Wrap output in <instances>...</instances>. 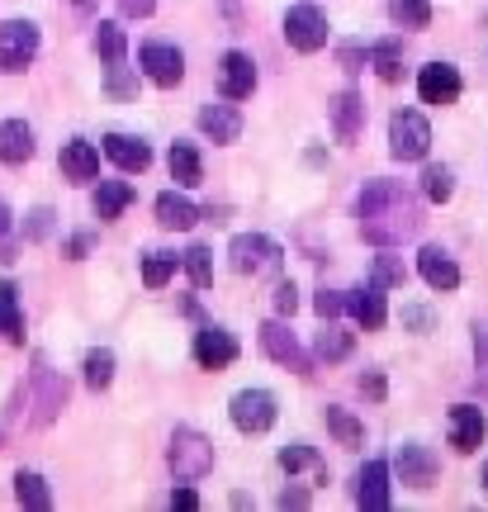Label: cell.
Here are the masks:
<instances>
[{"label":"cell","mask_w":488,"mask_h":512,"mask_svg":"<svg viewBox=\"0 0 488 512\" xmlns=\"http://www.w3.org/2000/svg\"><path fill=\"white\" fill-rule=\"evenodd\" d=\"M346 313L361 323L365 332H380L384 323H389V304H384V290L370 280V285H361V290H346Z\"/></svg>","instance_id":"17"},{"label":"cell","mask_w":488,"mask_h":512,"mask_svg":"<svg viewBox=\"0 0 488 512\" xmlns=\"http://www.w3.org/2000/svg\"><path fill=\"white\" fill-rule=\"evenodd\" d=\"M171 275H176V256H166V252H147L143 256V285L147 290H166Z\"/></svg>","instance_id":"38"},{"label":"cell","mask_w":488,"mask_h":512,"mask_svg":"<svg viewBox=\"0 0 488 512\" xmlns=\"http://www.w3.org/2000/svg\"><path fill=\"white\" fill-rule=\"evenodd\" d=\"M389 19L398 29H427L432 24V0H389Z\"/></svg>","instance_id":"32"},{"label":"cell","mask_w":488,"mask_h":512,"mask_svg":"<svg viewBox=\"0 0 488 512\" xmlns=\"http://www.w3.org/2000/svg\"><path fill=\"white\" fill-rule=\"evenodd\" d=\"M218 91H223V100H247V95L256 91V62L247 53H237V48H228V53L218 57Z\"/></svg>","instance_id":"13"},{"label":"cell","mask_w":488,"mask_h":512,"mask_svg":"<svg viewBox=\"0 0 488 512\" xmlns=\"http://www.w3.org/2000/svg\"><path fill=\"white\" fill-rule=\"evenodd\" d=\"M323 422H327V432L337 437V446H361V441H365V427L351 418V413H346L342 403H327V408H323Z\"/></svg>","instance_id":"29"},{"label":"cell","mask_w":488,"mask_h":512,"mask_svg":"<svg viewBox=\"0 0 488 512\" xmlns=\"http://www.w3.org/2000/svg\"><path fill=\"white\" fill-rule=\"evenodd\" d=\"M403 323H408V328H417V332H427V328H432V313H427V309H403Z\"/></svg>","instance_id":"50"},{"label":"cell","mask_w":488,"mask_h":512,"mask_svg":"<svg viewBox=\"0 0 488 512\" xmlns=\"http://www.w3.org/2000/svg\"><path fill=\"white\" fill-rule=\"evenodd\" d=\"M465 91V81L455 72L451 62H427L422 72H417V95H422V105H455Z\"/></svg>","instance_id":"10"},{"label":"cell","mask_w":488,"mask_h":512,"mask_svg":"<svg viewBox=\"0 0 488 512\" xmlns=\"http://www.w3.org/2000/svg\"><path fill=\"white\" fill-rule=\"evenodd\" d=\"M285 43H290L294 53H318V48H327L323 5H313V0L290 5V10H285Z\"/></svg>","instance_id":"6"},{"label":"cell","mask_w":488,"mask_h":512,"mask_svg":"<svg viewBox=\"0 0 488 512\" xmlns=\"http://www.w3.org/2000/svg\"><path fill=\"white\" fill-rule=\"evenodd\" d=\"M199 133L214 138V143H237V138H242V114H237L233 100L204 105V110H199Z\"/></svg>","instance_id":"20"},{"label":"cell","mask_w":488,"mask_h":512,"mask_svg":"<svg viewBox=\"0 0 488 512\" xmlns=\"http://www.w3.org/2000/svg\"><path fill=\"white\" fill-rule=\"evenodd\" d=\"M95 53L105 57V62H124L128 57V34L119 29V24H109V19H100V29H95Z\"/></svg>","instance_id":"34"},{"label":"cell","mask_w":488,"mask_h":512,"mask_svg":"<svg viewBox=\"0 0 488 512\" xmlns=\"http://www.w3.org/2000/svg\"><path fill=\"white\" fill-rule=\"evenodd\" d=\"M105 157L119 166V171H147V166H152V147H147L143 138H128V133H109Z\"/></svg>","instance_id":"22"},{"label":"cell","mask_w":488,"mask_h":512,"mask_svg":"<svg viewBox=\"0 0 488 512\" xmlns=\"http://www.w3.org/2000/svg\"><path fill=\"white\" fill-rule=\"evenodd\" d=\"M15 285L5 280L0 285V337L5 342H24V313H19V299H15Z\"/></svg>","instance_id":"30"},{"label":"cell","mask_w":488,"mask_h":512,"mask_svg":"<svg viewBox=\"0 0 488 512\" xmlns=\"http://www.w3.org/2000/svg\"><path fill=\"white\" fill-rule=\"evenodd\" d=\"M15 503H19V508L48 512V508H53V489H48V479L34 475V470H19V475H15Z\"/></svg>","instance_id":"26"},{"label":"cell","mask_w":488,"mask_h":512,"mask_svg":"<svg viewBox=\"0 0 488 512\" xmlns=\"http://www.w3.org/2000/svg\"><path fill=\"white\" fill-rule=\"evenodd\" d=\"M484 494H488V465H484Z\"/></svg>","instance_id":"54"},{"label":"cell","mask_w":488,"mask_h":512,"mask_svg":"<svg viewBox=\"0 0 488 512\" xmlns=\"http://www.w3.org/2000/svg\"><path fill=\"white\" fill-rule=\"evenodd\" d=\"M308 465H318V456H313V446H304V441H294V446L280 451V470H285V475H299Z\"/></svg>","instance_id":"41"},{"label":"cell","mask_w":488,"mask_h":512,"mask_svg":"<svg viewBox=\"0 0 488 512\" xmlns=\"http://www.w3.org/2000/svg\"><path fill=\"white\" fill-rule=\"evenodd\" d=\"M72 5H76V10H81V15H91V10H95V5H100V0H72Z\"/></svg>","instance_id":"53"},{"label":"cell","mask_w":488,"mask_h":512,"mask_svg":"<svg viewBox=\"0 0 488 512\" xmlns=\"http://www.w3.org/2000/svg\"><path fill=\"white\" fill-rule=\"evenodd\" d=\"M171 508H181V512H195L199 508V494L190 489V484H185V479H181V489L171 494Z\"/></svg>","instance_id":"47"},{"label":"cell","mask_w":488,"mask_h":512,"mask_svg":"<svg viewBox=\"0 0 488 512\" xmlns=\"http://www.w3.org/2000/svg\"><path fill=\"white\" fill-rule=\"evenodd\" d=\"M166 465H171V475L185 479V484H195L214 470V441L195 432V427H176L171 432V446H166Z\"/></svg>","instance_id":"2"},{"label":"cell","mask_w":488,"mask_h":512,"mask_svg":"<svg viewBox=\"0 0 488 512\" xmlns=\"http://www.w3.org/2000/svg\"><path fill=\"white\" fill-rule=\"evenodd\" d=\"M417 271H422V280H427L436 294H451L455 285H460V266H455V256L446 252V247H422V252H417Z\"/></svg>","instance_id":"19"},{"label":"cell","mask_w":488,"mask_h":512,"mask_svg":"<svg viewBox=\"0 0 488 512\" xmlns=\"http://www.w3.org/2000/svg\"><path fill=\"white\" fill-rule=\"evenodd\" d=\"M138 62H143V72L152 76L162 91H171V86L185 81V57H181V48H171V43H143Z\"/></svg>","instance_id":"14"},{"label":"cell","mask_w":488,"mask_h":512,"mask_svg":"<svg viewBox=\"0 0 488 512\" xmlns=\"http://www.w3.org/2000/svg\"><path fill=\"white\" fill-rule=\"evenodd\" d=\"M228 256H233L237 275H275L280 271V261H285L280 242H271L266 233H237L233 247H228Z\"/></svg>","instance_id":"7"},{"label":"cell","mask_w":488,"mask_h":512,"mask_svg":"<svg viewBox=\"0 0 488 512\" xmlns=\"http://www.w3.org/2000/svg\"><path fill=\"white\" fill-rule=\"evenodd\" d=\"M105 91L114 95V100H138V76H133V67H124V62H109Z\"/></svg>","instance_id":"39"},{"label":"cell","mask_w":488,"mask_h":512,"mask_svg":"<svg viewBox=\"0 0 488 512\" xmlns=\"http://www.w3.org/2000/svg\"><path fill=\"white\" fill-rule=\"evenodd\" d=\"M195 361L199 370H228L237 361V337L228 328H199L195 332Z\"/></svg>","instance_id":"15"},{"label":"cell","mask_w":488,"mask_h":512,"mask_svg":"<svg viewBox=\"0 0 488 512\" xmlns=\"http://www.w3.org/2000/svg\"><path fill=\"white\" fill-rule=\"evenodd\" d=\"M57 162H62V176H67V181H76V185L95 181V176H100V147L86 143V138H72V143L62 147Z\"/></svg>","instance_id":"21"},{"label":"cell","mask_w":488,"mask_h":512,"mask_svg":"<svg viewBox=\"0 0 488 512\" xmlns=\"http://www.w3.org/2000/svg\"><path fill=\"white\" fill-rule=\"evenodd\" d=\"M119 10H124L128 19H147L157 10V0H119Z\"/></svg>","instance_id":"48"},{"label":"cell","mask_w":488,"mask_h":512,"mask_svg":"<svg viewBox=\"0 0 488 512\" xmlns=\"http://www.w3.org/2000/svg\"><path fill=\"white\" fill-rule=\"evenodd\" d=\"M356 508L365 512L389 508V465L384 460H365L361 465V475H356Z\"/></svg>","instance_id":"18"},{"label":"cell","mask_w":488,"mask_h":512,"mask_svg":"<svg viewBox=\"0 0 488 512\" xmlns=\"http://www.w3.org/2000/svg\"><path fill=\"white\" fill-rule=\"evenodd\" d=\"M474 384L488 399V328H474Z\"/></svg>","instance_id":"42"},{"label":"cell","mask_w":488,"mask_h":512,"mask_svg":"<svg viewBox=\"0 0 488 512\" xmlns=\"http://www.w3.org/2000/svg\"><path fill=\"white\" fill-rule=\"evenodd\" d=\"M166 166H171V181H176V185H199V181H204V162H199L195 143H171Z\"/></svg>","instance_id":"28"},{"label":"cell","mask_w":488,"mask_h":512,"mask_svg":"<svg viewBox=\"0 0 488 512\" xmlns=\"http://www.w3.org/2000/svg\"><path fill=\"white\" fill-rule=\"evenodd\" d=\"M38 57V24L34 19H5L0 24V72H29Z\"/></svg>","instance_id":"5"},{"label":"cell","mask_w":488,"mask_h":512,"mask_svg":"<svg viewBox=\"0 0 488 512\" xmlns=\"http://www.w3.org/2000/svg\"><path fill=\"white\" fill-rule=\"evenodd\" d=\"M34 157V128L24 119H5L0 124V162L5 166H24Z\"/></svg>","instance_id":"23"},{"label":"cell","mask_w":488,"mask_h":512,"mask_svg":"<svg viewBox=\"0 0 488 512\" xmlns=\"http://www.w3.org/2000/svg\"><path fill=\"white\" fill-rule=\"evenodd\" d=\"M380 290H403L408 285V266L403 256H394V247H384V256H375V275H370Z\"/></svg>","instance_id":"35"},{"label":"cell","mask_w":488,"mask_h":512,"mask_svg":"<svg viewBox=\"0 0 488 512\" xmlns=\"http://www.w3.org/2000/svg\"><path fill=\"white\" fill-rule=\"evenodd\" d=\"M342 67L346 72H365V67H370V48H361V43H351V48H342Z\"/></svg>","instance_id":"45"},{"label":"cell","mask_w":488,"mask_h":512,"mask_svg":"<svg viewBox=\"0 0 488 512\" xmlns=\"http://www.w3.org/2000/svg\"><path fill=\"white\" fill-rule=\"evenodd\" d=\"M128 204H133V185L128 181H100V190H95V219L114 223Z\"/></svg>","instance_id":"25"},{"label":"cell","mask_w":488,"mask_h":512,"mask_svg":"<svg viewBox=\"0 0 488 512\" xmlns=\"http://www.w3.org/2000/svg\"><path fill=\"white\" fill-rule=\"evenodd\" d=\"M67 394H72V384L62 380L57 370H48L43 361L34 366V375H29V408H34V422L38 427H48V422L67 408Z\"/></svg>","instance_id":"8"},{"label":"cell","mask_w":488,"mask_h":512,"mask_svg":"<svg viewBox=\"0 0 488 512\" xmlns=\"http://www.w3.org/2000/svg\"><path fill=\"white\" fill-rule=\"evenodd\" d=\"M294 309H299V290H294V280L275 285V313H280V318H294Z\"/></svg>","instance_id":"44"},{"label":"cell","mask_w":488,"mask_h":512,"mask_svg":"<svg viewBox=\"0 0 488 512\" xmlns=\"http://www.w3.org/2000/svg\"><path fill=\"white\" fill-rule=\"evenodd\" d=\"M313 309H318V318H342V313H346V294L318 290V294H313Z\"/></svg>","instance_id":"43"},{"label":"cell","mask_w":488,"mask_h":512,"mask_svg":"<svg viewBox=\"0 0 488 512\" xmlns=\"http://www.w3.org/2000/svg\"><path fill=\"white\" fill-rule=\"evenodd\" d=\"M53 219H57L53 209H48V204H38L34 214L24 219V238H29V242H48V238H53Z\"/></svg>","instance_id":"40"},{"label":"cell","mask_w":488,"mask_h":512,"mask_svg":"<svg viewBox=\"0 0 488 512\" xmlns=\"http://www.w3.org/2000/svg\"><path fill=\"white\" fill-rule=\"evenodd\" d=\"M488 437V418L484 408H474V403H455L451 408V446L460 456H474Z\"/></svg>","instance_id":"16"},{"label":"cell","mask_w":488,"mask_h":512,"mask_svg":"<svg viewBox=\"0 0 488 512\" xmlns=\"http://www.w3.org/2000/svg\"><path fill=\"white\" fill-rule=\"evenodd\" d=\"M351 347H356V342H351V332H342L332 318H323V332H318V342H313V356L327 361V366H337V361L351 356Z\"/></svg>","instance_id":"27"},{"label":"cell","mask_w":488,"mask_h":512,"mask_svg":"<svg viewBox=\"0 0 488 512\" xmlns=\"http://www.w3.org/2000/svg\"><path fill=\"white\" fill-rule=\"evenodd\" d=\"M228 418H233L237 432L261 437V432H271V427H275L280 408H275V394H271V389H237L233 403H228Z\"/></svg>","instance_id":"4"},{"label":"cell","mask_w":488,"mask_h":512,"mask_svg":"<svg viewBox=\"0 0 488 512\" xmlns=\"http://www.w3.org/2000/svg\"><path fill=\"white\" fill-rule=\"evenodd\" d=\"M181 266L195 290H209V285H214V252H209V247H190V252L181 256Z\"/></svg>","instance_id":"36"},{"label":"cell","mask_w":488,"mask_h":512,"mask_svg":"<svg viewBox=\"0 0 488 512\" xmlns=\"http://www.w3.org/2000/svg\"><path fill=\"white\" fill-rule=\"evenodd\" d=\"M370 67L384 86H394L403 76V57H398V38H384V43H370Z\"/></svg>","instance_id":"31"},{"label":"cell","mask_w":488,"mask_h":512,"mask_svg":"<svg viewBox=\"0 0 488 512\" xmlns=\"http://www.w3.org/2000/svg\"><path fill=\"white\" fill-rule=\"evenodd\" d=\"M10 228H15V214H10V204L0 200V238H5V233H10Z\"/></svg>","instance_id":"52"},{"label":"cell","mask_w":488,"mask_h":512,"mask_svg":"<svg viewBox=\"0 0 488 512\" xmlns=\"http://www.w3.org/2000/svg\"><path fill=\"white\" fill-rule=\"evenodd\" d=\"M313 498H308V489H285L280 494V508H308Z\"/></svg>","instance_id":"51"},{"label":"cell","mask_w":488,"mask_h":512,"mask_svg":"<svg viewBox=\"0 0 488 512\" xmlns=\"http://www.w3.org/2000/svg\"><path fill=\"white\" fill-rule=\"evenodd\" d=\"M389 152H394V162H422L432 152V124L417 110H394V119H389Z\"/></svg>","instance_id":"3"},{"label":"cell","mask_w":488,"mask_h":512,"mask_svg":"<svg viewBox=\"0 0 488 512\" xmlns=\"http://www.w3.org/2000/svg\"><path fill=\"white\" fill-rule=\"evenodd\" d=\"M261 351L271 356L275 366L294 370V375H313V356L299 347V337L290 332V323H280V318L261 323Z\"/></svg>","instance_id":"9"},{"label":"cell","mask_w":488,"mask_h":512,"mask_svg":"<svg viewBox=\"0 0 488 512\" xmlns=\"http://www.w3.org/2000/svg\"><path fill=\"white\" fill-rule=\"evenodd\" d=\"M86 389H95V394H100V389H109V384H114V351L109 347H95V351H86Z\"/></svg>","instance_id":"33"},{"label":"cell","mask_w":488,"mask_h":512,"mask_svg":"<svg viewBox=\"0 0 488 512\" xmlns=\"http://www.w3.org/2000/svg\"><path fill=\"white\" fill-rule=\"evenodd\" d=\"M91 247H95L91 233H76V238H67V256H72V261H81V256L91 252Z\"/></svg>","instance_id":"49"},{"label":"cell","mask_w":488,"mask_h":512,"mask_svg":"<svg viewBox=\"0 0 488 512\" xmlns=\"http://www.w3.org/2000/svg\"><path fill=\"white\" fill-rule=\"evenodd\" d=\"M422 195H427L432 204L451 200L455 195V171L451 166H427V171H422Z\"/></svg>","instance_id":"37"},{"label":"cell","mask_w":488,"mask_h":512,"mask_svg":"<svg viewBox=\"0 0 488 512\" xmlns=\"http://www.w3.org/2000/svg\"><path fill=\"white\" fill-rule=\"evenodd\" d=\"M327 114H332V133H337V143H356L365 133V100H361V91H337L332 100H327Z\"/></svg>","instance_id":"11"},{"label":"cell","mask_w":488,"mask_h":512,"mask_svg":"<svg viewBox=\"0 0 488 512\" xmlns=\"http://www.w3.org/2000/svg\"><path fill=\"white\" fill-rule=\"evenodd\" d=\"M394 470H398V479H403L408 489H432L436 475H441V460H436L432 451H427V446L408 441V446H398Z\"/></svg>","instance_id":"12"},{"label":"cell","mask_w":488,"mask_h":512,"mask_svg":"<svg viewBox=\"0 0 488 512\" xmlns=\"http://www.w3.org/2000/svg\"><path fill=\"white\" fill-rule=\"evenodd\" d=\"M361 394H365V399H375V403L384 399V375H380V370H365V375H361Z\"/></svg>","instance_id":"46"},{"label":"cell","mask_w":488,"mask_h":512,"mask_svg":"<svg viewBox=\"0 0 488 512\" xmlns=\"http://www.w3.org/2000/svg\"><path fill=\"white\" fill-rule=\"evenodd\" d=\"M356 219H361V238L375 247H403L422 233V204L413 190H403L398 181H365L356 195Z\"/></svg>","instance_id":"1"},{"label":"cell","mask_w":488,"mask_h":512,"mask_svg":"<svg viewBox=\"0 0 488 512\" xmlns=\"http://www.w3.org/2000/svg\"><path fill=\"white\" fill-rule=\"evenodd\" d=\"M152 209H157V223H162V228H171V233H190V228L199 223V209L185 200V195H176V190L157 195V204H152Z\"/></svg>","instance_id":"24"}]
</instances>
